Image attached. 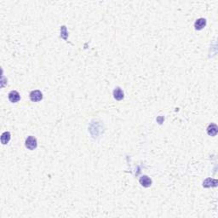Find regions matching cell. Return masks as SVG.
Segmentation results:
<instances>
[{"instance_id":"obj_3","label":"cell","mask_w":218,"mask_h":218,"mask_svg":"<svg viewBox=\"0 0 218 218\" xmlns=\"http://www.w3.org/2000/svg\"><path fill=\"white\" fill-rule=\"evenodd\" d=\"M20 99V94L16 91H12L9 93V100L10 101V102L12 103H15V102H19Z\"/></svg>"},{"instance_id":"obj_8","label":"cell","mask_w":218,"mask_h":218,"mask_svg":"<svg viewBox=\"0 0 218 218\" xmlns=\"http://www.w3.org/2000/svg\"><path fill=\"white\" fill-rule=\"evenodd\" d=\"M10 132L6 131V132H4L3 134H2V136H1V142L5 145V144H7L8 142H10Z\"/></svg>"},{"instance_id":"obj_1","label":"cell","mask_w":218,"mask_h":218,"mask_svg":"<svg viewBox=\"0 0 218 218\" xmlns=\"http://www.w3.org/2000/svg\"><path fill=\"white\" fill-rule=\"evenodd\" d=\"M37 139H36L34 137H28L26 139L25 142V146L27 149L29 150H34L36 147H37Z\"/></svg>"},{"instance_id":"obj_5","label":"cell","mask_w":218,"mask_h":218,"mask_svg":"<svg viewBox=\"0 0 218 218\" xmlns=\"http://www.w3.org/2000/svg\"><path fill=\"white\" fill-rule=\"evenodd\" d=\"M139 182L142 184V186L145 187V188H148L152 185V180L147 176H142V177L140 178Z\"/></svg>"},{"instance_id":"obj_7","label":"cell","mask_w":218,"mask_h":218,"mask_svg":"<svg viewBox=\"0 0 218 218\" xmlns=\"http://www.w3.org/2000/svg\"><path fill=\"white\" fill-rule=\"evenodd\" d=\"M218 128L216 124H210L207 128V133H208L209 136L210 137H215L216 134H217Z\"/></svg>"},{"instance_id":"obj_2","label":"cell","mask_w":218,"mask_h":218,"mask_svg":"<svg viewBox=\"0 0 218 218\" xmlns=\"http://www.w3.org/2000/svg\"><path fill=\"white\" fill-rule=\"evenodd\" d=\"M30 99L31 101L33 102H40L43 99V94L40 91H38V90L33 91L30 93Z\"/></svg>"},{"instance_id":"obj_6","label":"cell","mask_w":218,"mask_h":218,"mask_svg":"<svg viewBox=\"0 0 218 218\" xmlns=\"http://www.w3.org/2000/svg\"><path fill=\"white\" fill-rule=\"evenodd\" d=\"M124 92L121 90L120 87H117L114 89L113 91V97L116 99L117 101H121L122 99L124 98Z\"/></svg>"},{"instance_id":"obj_4","label":"cell","mask_w":218,"mask_h":218,"mask_svg":"<svg viewBox=\"0 0 218 218\" xmlns=\"http://www.w3.org/2000/svg\"><path fill=\"white\" fill-rule=\"evenodd\" d=\"M205 26H206V20L204 18H199L194 23V27L196 30H202Z\"/></svg>"}]
</instances>
